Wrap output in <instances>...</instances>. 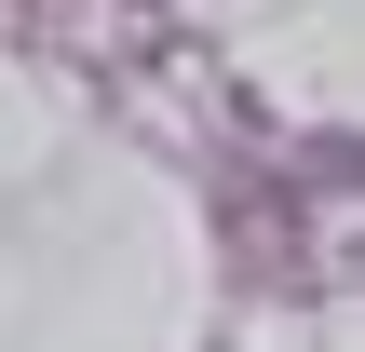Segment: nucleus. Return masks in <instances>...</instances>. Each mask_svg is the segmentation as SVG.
<instances>
[]
</instances>
